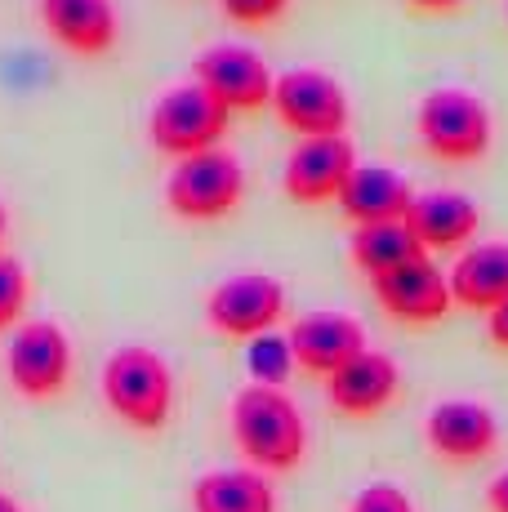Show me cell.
I'll return each instance as SVG.
<instances>
[{
	"instance_id": "obj_1",
	"label": "cell",
	"mask_w": 508,
	"mask_h": 512,
	"mask_svg": "<svg viewBox=\"0 0 508 512\" xmlns=\"http://www.w3.org/2000/svg\"><path fill=\"white\" fill-rule=\"evenodd\" d=\"M228 428L237 450L259 472H295L308 455V423L286 388L246 383L228 406Z\"/></svg>"
},
{
	"instance_id": "obj_2",
	"label": "cell",
	"mask_w": 508,
	"mask_h": 512,
	"mask_svg": "<svg viewBox=\"0 0 508 512\" xmlns=\"http://www.w3.org/2000/svg\"><path fill=\"white\" fill-rule=\"evenodd\" d=\"M103 401L125 428L161 432L174 415V370L148 343H125L103 361Z\"/></svg>"
},
{
	"instance_id": "obj_3",
	"label": "cell",
	"mask_w": 508,
	"mask_h": 512,
	"mask_svg": "<svg viewBox=\"0 0 508 512\" xmlns=\"http://www.w3.org/2000/svg\"><path fill=\"white\" fill-rule=\"evenodd\" d=\"M415 134L428 156H437L446 165H468L491 152L495 121L482 94L464 90V85H437V90L419 98Z\"/></svg>"
},
{
	"instance_id": "obj_4",
	"label": "cell",
	"mask_w": 508,
	"mask_h": 512,
	"mask_svg": "<svg viewBox=\"0 0 508 512\" xmlns=\"http://www.w3.org/2000/svg\"><path fill=\"white\" fill-rule=\"evenodd\" d=\"M241 196H246V165L228 147L183 156V161H174L170 179H165V205L183 223L228 219L241 205Z\"/></svg>"
},
{
	"instance_id": "obj_5",
	"label": "cell",
	"mask_w": 508,
	"mask_h": 512,
	"mask_svg": "<svg viewBox=\"0 0 508 512\" xmlns=\"http://www.w3.org/2000/svg\"><path fill=\"white\" fill-rule=\"evenodd\" d=\"M232 125V112L219 103L205 85L183 81L170 85L148 112V139L161 156L170 161H183V156L210 152V147H223V134Z\"/></svg>"
},
{
	"instance_id": "obj_6",
	"label": "cell",
	"mask_w": 508,
	"mask_h": 512,
	"mask_svg": "<svg viewBox=\"0 0 508 512\" xmlns=\"http://www.w3.org/2000/svg\"><path fill=\"white\" fill-rule=\"evenodd\" d=\"M76 348L58 321H23L5 343V379L23 401H54L67 392Z\"/></svg>"
},
{
	"instance_id": "obj_7",
	"label": "cell",
	"mask_w": 508,
	"mask_h": 512,
	"mask_svg": "<svg viewBox=\"0 0 508 512\" xmlns=\"http://www.w3.org/2000/svg\"><path fill=\"white\" fill-rule=\"evenodd\" d=\"M272 112L299 139H330V134H348L353 121V103L339 76L321 72V67H290L272 85Z\"/></svg>"
},
{
	"instance_id": "obj_8",
	"label": "cell",
	"mask_w": 508,
	"mask_h": 512,
	"mask_svg": "<svg viewBox=\"0 0 508 512\" xmlns=\"http://www.w3.org/2000/svg\"><path fill=\"white\" fill-rule=\"evenodd\" d=\"M286 317V285L268 272H232L205 299V321L223 339H259Z\"/></svg>"
},
{
	"instance_id": "obj_9",
	"label": "cell",
	"mask_w": 508,
	"mask_h": 512,
	"mask_svg": "<svg viewBox=\"0 0 508 512\" xmlns=\"http://www.w3.org/2000/svg\"><path fill=\"white\" fill-rule=\"evenodd\" d=\"M192 81L205 85L228 112H263V107H272V85H277V76L263 63L259 49L223 41V45H210L197 54Z\"/></svg>"
},
{
	"instance_id": "obj_10",
	"label": "cell",
	"mask_w": 508,
	"mask_h": 512,
	"mask_svg": "<svg viewBox=\"0 0 508 512\" xmlns=\"http://www.w3.org/2000/svg\"><path fill=\"white\" fill-rule=\"evenodd\" d=\"M370 294L397 326H437L455 303L451 277H446V268L433 254L410 259L402 268L384 272V277H370Z\"/></svg>"
},
{
	"instance_id": "obj_11",
	"label": "cell",
	"mask_w": 508,
	"mask_h": 512,
	"mask_svg": "<svg viewBox=\"0 0 508 512\" xmlns=\"http://www.w3.org/2000/svg\"><path fill=\"white\" fill-rule=\"evenodd\" d=\"M357 147L348 134H330V139H299L286 156L281 170V187L295 205H326L339 201L357 170Z\"/></svg>"
},
{
	"instance_id": "obj_12",
	"label": "cell",
	"mask_w": 508,
	"mask_h": 512,
	"mask_svg": "<svg viewBox=\"0 0 508 512\" xmlns=\"http://www.w3.org/2000/svg\"><path fill=\"white\" fill-rule=\"evenodd\" d=\"M424 437L428 450L446 464H477V459L495 455L500 446V419L486 401L473 397H451V401H437L424 419Z\"/></svg>"
},
{
	"instance_id": "obj_13",
	"label": "cell",
	"mask_w": 508,
	"mask_h": 512,
	"mask_svg": "<svg viewBox=\"0 0 508 512\" xmlns=\"http://www.w3.org/2000/svg\"><path fill=\"white\" fill-rule=\"evenodd\" d=\"M290 334V348H295V366L317 379H330L335 370H344L353 357L370 348L366 326L348 312H308L299 317Z\"/></svg>"
},
{
	"instance_id": "obj_14",
	"label": "cell",
	"mask_w": 508,
	"mask_h": 512,
	"mask_svg": "<svg viewBox=\"0 0 508 512\" xmlns=\"http://www.w3.org/2000/svg\"><path fill=\"white\" fill-rule=\"evenodd\" d=\"M397 392H402V366L379 348H366L326 379L330 410H339L344 419H375L379 410L393 406Z\"/></svg>"
},
{
	"instance_id": "obj_15",
	"label": "cell",
	"mask_w": 508,
	"mask_h": 512,
	"mask_svg": "<svg viewBox=\"0 0 508 512\" xmlns=\"http://www.w3.org/2000/svg\"><path fill=\"white\" fill-rule=\"evenodd\" d=\"M406 228L428 254H451L468 250L477 228H482V210L468 192H451V187H433V192H415V205L406 214Z\"/></svg>"
},
{
	"instance_id": "obj_16",
	"label": "cell",
	"mask_w": 508,
	"mask_h": 512,
	"mask_svg": "<svg viewBox=\"0 0 508 512\" xmlns=\"http://www.w3.org/2000/svg\"><path fill=\"white\" fill-rule=\"evenodd\" d=\"M41 27L67 54L99 58L121 41L116 0H41Z\"/></svg>"
},
{
	"instance_id": "obj_17",
	"label": "cell",
	"mask_w": 508,
	"mask_h": 512,
	"mask_svg": "<svg viewBox=\"0 0 508 512\" xmlns=\"http://www.w3.org/2000/svg\"><path fill=\"white\" fill-rule=\"evenodd\" d=\"M335 205L353 219V228H366V223H402L410 214V205H415V187L393 165L361 161Z\"/></svg>"
},
{
	"instance_id": "obj_18",
	"label": "cell",
	"mask_w": 508,
	"mask_h": 512,
	"mask_svg": "<svg viewBox=\"0 0 508 512\" xmlns=\"http://www.w3.org/2000/svg\"><path fill=\"white\" fill-rule=\"evenodd\" d=\"M451 299L468 312H495L508 303V241H473L451 263Z\"/></svg>"
},
{
	"instance_id": "obj_19",
	"label": "cell",
	"mask_w": 508,
	"mask_h": 512,
	"mask_svg": "<svg viewBox=\"0 0 508 512\" xmlns=\"http://www.w3.org/2000/svg\"><path fill=\"white\" fill-rule=\"evenodd\" d=\"M192 512H277V490L259 468H214L192 481Z\"/></svg>"
},
{
	"instance_id": "obj_20",
	"label": "cell",
	"mask_w": 508,
	"mask_h": 512,
	"mask_svg": "<svg viewBox=\"0 0 508 512\" xmlns=\"http://www.w3.org/2000/svg\"><path fill=\"white\" fill-rule=\"evenodd\" d=\"M348 254L366 277H384V272L402 268L410 259H424V245L415 241V232L402 223H366V228H353V241H348Z\"/></svg>"
},
{
	"instance_id": "obj_21",
	"label": "cell",
	"mask_w": 508,
	"mask_h": 512,
	"mask_svg": "<svg viewBox=\"0 0 508 512\" xmlns=\"http://www.w3.org/2000/svg\"><path fill=\"white\" fill-rule=\"evenodd\" d=\"M246 370H250L254 383H263V388H286V379L299 370L295 348H290V334L268 330V334H259V339H250Z\"/></svg>"
},
{
	"instance_id": "obj_22",
	"label": "cell",
	"mask_w": 508,
	"mask_h": 512,
	"mask_svg": "<svg viewBox=\"0 0 508 512\" xmlns=\"http://www.w3.org/2000/svg\"><path fill=\"white\" fill-rule=\"evenodd\" d=\"M27 299H32V277H27V263L0 250V334L23 326Z\"/></svg>"
},
{
	"instance_id": "obj_23",
	"label": "cell",
	"mask_w": 508,
	"mask_h": 512,
	"mask_svg": "<svg viewBox=\"0 0 508 512\" xmlns=\"http://www.w3.org/2000/svg\"><path fill=\"white\" fill-rule=\"evenodd\" d=\"M348 512H415V504H410V495L397 481H370V486L357 490Z\"/></svg>"
},
{
	"instance_id": "obj_24",
	"label": "cell",
	"mask_w": 508,
	"mask_h": 512,
	"mask_svg": "<svg viewBox=\"0 0 508 512\" xmlns=\"http://www.w3.org/2000/svg\"><path fill=\"white\" fill-rule=\"evenodd\" d=\"M290 0H219V9L241 27H263V23H277L286 14Z\"/></svg>"
},
{
	"instance_id": "obj_25",
	"label": "cell",
	"mask_w": 508,
	"mask_h": 512,
	"mask_svg": "<svg viewBox=\"0 0 508 512\" xmlns=\"http://www.w3.org/2000/svg\"><path fill=\"white\" fill-rule=\"evenodd\" d=\"M486 334H491L495 348L508 352V303H500L495 312H486Z\"/></svg>"
},
{
	"instance_id": "obj_26",
	"label": "cell",
	"mask_w": 508,
	"mask_h": 512,
	"mask_svg": "<svg viewBox=\"0 0 508 512\" xmlns=\"http://www.w3.org/2000/svg\"><path fill=\"white\" fill-rule=\"evenodd\" d=\"M486 508H491V512H508V472H500V477L486 486Z\"/></svg>"
},
{
	"instance_id": "obj_27",
	"label": "cell",
	"mask_w": 508,
	"mask_h": 512,
	"mask_svg": "<svg viewBox=\"0 0 508 512\" xmlns=\"http://www.w3.org/2000/svg\"><path fill=\"white\" fill-rule=\"evenodd\" d=\"M410 9H419V14H455L464 0H406Z\"/></svg>"
},
{
	"instance_id": "obj_28",
	"label": "cell",
	"mask_w": 508,
	"mask_h": 512,
	"mask_svg": "<svg viewBox=\"0 0 508 512\" xmlns=\"http://www.w3.org/2000/svg\"><path fill=\"white\" fill-rule=\"evenodd\" d=\"M0 512H23V508H18L14 495H5V490H0Z\"/></svg>"
},
{
	"instance_id": "obj_29",
	"label": "cell",
	"mask_w": 508,
	"mask_h": 512,
	"mask_svg": "<svg viewBox=\"0 0 508 512\" xmlns=\"http://www.w3.org/2000/svg\"><path fill=\"white\" fill-rule=\"evenodd\" d=\"M5 236H9V210H5V201H0V245H5Z\"/></svg>"
}]
</instances>
